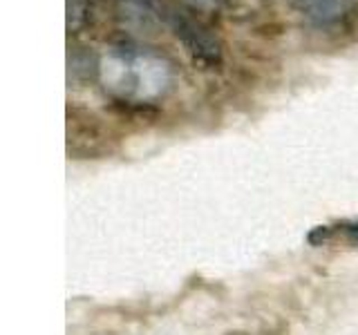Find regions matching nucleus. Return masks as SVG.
Returning <instances> with one entry per match:
<instances>
[{"label": "nucleus", "instance_id": "3", "mask_svg": "<svg viewBox=\"0 0 358 335\" xmlns=\"http://www.w3.org/2000/svg\"><path fill=\"white\" fill-rule=\"evenodd\" d=\"M298 14H302L307 20L327 25V22L338 20L343 14V0H287Z\"/></svg>", "mask_w": 358, "mask_h": 335}, {"label": "nucleus", "instance_id": "4", "mask_svg": "<svg viewBox=\"0 0 358 335\" xmlns=\"http://www.w3.org/2000/svg\"><path fill=\"white\" fill-rule=\"evenodd\" d=\"M87 18H90L87 0H67V27H70V31L83 27Z\"/></svg>", "mask_w": 358, "mask_h": 335}, {"label": "nucleus", "instance_id": "2", "mask_svg": "<svg viewBox=\"0 0 358 335\" xmlns=\"http://www.w3.org/2000/svg\"><path fill=\"white\" fill-rule=\"evenodd\" d=\"M171 27L175 36L182 40L186 52L193 56V61L204 65V67H215L222 61V45L213 34L201 25V22L182 16V14H171Z\"/></svg>", "mask_w": 358, "mask_h": 335}, {"label": "nucleus", "instance_id": "1", "mask_svg": "<svg viewBox=\"0 0 358 335\" xmlns=\"http://www.w3.org/2000/svg\"><path fill=\"white\" fill-rule=\"evenodd\" d=\"M119 67V76H117V85L121 89V94L126 96H155L159 94L168 83V70L162 63V59H155V56L141 54V52H132L126 50L119 54L117 59Z\"/></svg>", "mask_w": 358, "mask_h": 335}, {"label": "nucleus", "instance_id": "5", "mask_svg": "<svg viewBox=\"0 0 358 335\" xmlns=\"http://www.w3.org/2000/svg\"><path fill=\"white\" fill-rule=\"evenodd\" d=\"M195 3H213V0H195Z\"/></svg>", "mask_w": 358, "mask_h": 335}]
</instances>
